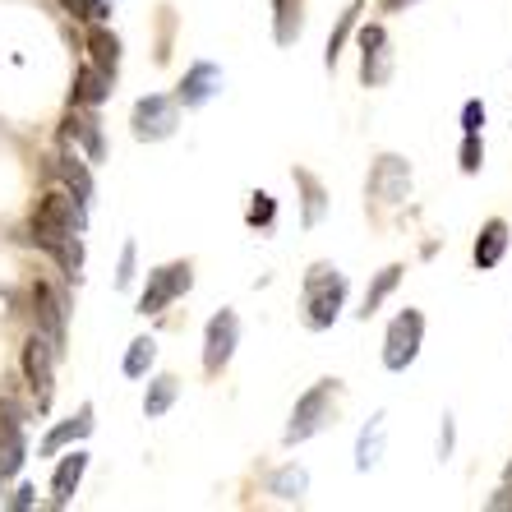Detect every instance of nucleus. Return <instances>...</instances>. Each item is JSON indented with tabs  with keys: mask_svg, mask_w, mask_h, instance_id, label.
<instances>
[{
	"mask_svg": "<svg viewBox=\"0 0 512 512\" xmlns=\"http://www.w3.org/2000/svg\"><path fill=\"white\" fill-rule=\"evenodd\" d=\"M346 310V273L337 263H314L310 273H305V291H300V319L310 333H323V328H333Z\"/></svg>",
	"mask_w": 512,
	"mask_h": 512,
	"instance_id": "obj_1",
	"label": "nucleus"
},
{
	"mask_svg": "<svg viewBox=\"0 0 512 512\" xmlns=\"http://www.w3.org/2000/svg\"><path fill=\"white\" fill-rule=\"evenodd\" d=\"M337 402H342V383H337V379H319V383H314L310 393L296 402V411H291V425H286V434H282L286 448H296V443L314 439V434H323V429L333 425Z\"/></svg>",
	"mask_w": 512,
	"mask_h": 512,
	"instance_id": "obj_2",
	"label": "nucleus"
},
{
	"mask_svg": "<svg viewBox=\"0 0 512 512\" xmlns=\"http://www.w3.org/2000/svg\"><path fill=\"white\" fill-rule=\"evenodd\" d=\"M420 346H425V314L406 305V310L388 323V333H383V370H393V374L411 370L420 356Z\"/></svg>",
	"mask_w": 512,
	"mask_h": 512,
	"instance_id": "obj_3",
	"label": "nucleus"
},
{
	"mask_svg": "<svg viewBox=\"0 0 512 512\" xmlns=\"http://www.w3.org/2000/svg\"><path fill=\"white\" fill-rule=\"evenodd\" d=\"M194 286V263H162V268H153L148 273V286H143L139 296V314L143 319H153V314H162L167 305H176L185 291Z\"/></svg>",
	"mask_w": 512,
	"mask_h": 512,
	"instance_id": "obj_4",
	"label": "nucleus"
},
{
	"mask_svg": "<svg viewBox=\"0 0 512 512\" xmlns=\"http://www.w3.org/2000/svg\"><path fill=\"white\" fill-rule=\"evenodd\" d=\"M130 125H134V139H143V143L171 139V134H176V125H180V102H176V97H162V93L139 97V102H134Z\"/></svg>",
	"mask_w": 512,
	"mask_h": 512,
	"instance_id": "obj_5",
	"label": "nucleus"
},
{
	"mask_svg": "<svg viewBox=\"0 0 512 512\" xmlns=\"http://www.w3.org/2000/svg\"><path fill=\"white\" fill-rule=\"evenodd\" d=\"M240 346V319L236 310H217L213 319H208V328H203V374H222L231 365V356H236Z\"/></svg>",
	"mask_w": 512,
	"mask_h": 512,
	"instance_id": "obj_6",
	"label": "nucleus"
},
{
	"mask_svg": "<svg viewBox=\"0 0 512 512\" xmlns=\"http://www.w3.org/2000/svg\"><path fill=\"white\" fill-rule=\"evenodd\" d=\"M365 190H370V199L388 203V208L406 203L411 199V162L397 153H379L370 167V180H365Z\"/></svg>",
	"mask_w": 512,
	"mask_h": 512,
	"instance_id": "obj_7",
	"label": "nucleus"
},
{
	"mask_svg": "<svg viewBox=\"0 0 512 512\" xmlns=\"http://www.w3.org/2000/svg\"><path fill=\"white\" fill-rule=\"evenodd\" d=\"M393 79V47H388V28L365 24L360 28V84L383 88Z\"/></svg>",
	"mask_w": 512,
	"mask_h": 512,
	"instance_id": "obj_8",
	"label": "nucleus"
},
{
	"mask_svg": "<svg viewBox=\"0 0 512 512\" xmlns=\"http://www.w3.org/2000/svg\"><path fill=\"white\" fill-rule=\"evenodd\" d=\"M28 457V443H24V411L0 397V480L19 476V466Z\"/></svg>",
	"mask_w": 512,
	"mask_h": 512,
	"instance_id": "obj_9",
	"label": "nucleus"
},
{
	"mask_svg": "<svg viewBox=\"0 0 512 512\" xmlns=\"http://www.w3.org/2000/svg\"><path fill=\"white\" fill-rule=\"evenodd\" d=\"M33 319L37 333L56 346V356L65 351V296L51 282H33Z\"/></svg>",
	"mask_w": 512,
	"mask_h": 512,
	"instance_id": "obj_10",
	"label": "nucleus"
},
{
	"mask_svg": "<svg viewBox=\"0 0 512 512\" xmlns=\"http://www.w3.org/2000/svg\"><path fill=\"white\" fill-rule=\"evenodd\" d=\"M217 93H222V70H217L213 60H194L176 88V102L185 111H199V107H208Z\"/></svg>",
	"mask_w": 512,
	"mask_h": 512,
	"instance_id": "obj_11",
	"label": "nucleus"
},
{
	"mask_svg": "<svg viewBox=\"0 0 512 512\" xmlns=\"http://www.w3.org/2000/svg\"><path fill=\"white\" fill-rule=\"evenodd\" d=\"M24 374L37 393V411H47L51 406V374H56V346H51L42 333L24 346Z\"/></svg>",
	"mask_w": 512,
	"mask_h": 512,
	"instance_id": "obj_12",
	"label": "nucleus"
},
{
	"mask_svg": "<svg viewBox=\"0 0 512 512\" xmlns=\"http://www.w3.org/2000/svg\"><path fill=\"white\" fill-rule=\"evenodd\" d=\"M291 180L300 185V227L314 231L323 217H328V203H333V199H328V190H323V180L314 176V171L296 167V171H291Z\"/></svg>",
	"mask_w": 512,
	"mask_h": 512,
	"instance_id": "obj_13",
	"label": "nucleus"
},
{
	"mask_svg": "<svg viewBox=\"0 0 512 512\" xmlns=\"http://www.w3.org/2000/svg\"><path fill=\"white\" fill-rule=\"evenodd\" d=\"M508 245H512L508 222H503V217H489L485 227H480V236H476V250H471V259H476L480 273H489V268H499L503 254H508Z\"/></svg>",
	"mask_w": 512,
	"mask_h": 512,
	"instance_id": "obj_14",
	"label": "nucleus"
},
{
	"mask_svg": "<svg viewBox=\"0 0 512 512\" xmlns=\"http://www.w3.org/2000/svg\"><path fill=\"white\" fill-rule=\"evenodd\" d=\"M84 471H88V453H84V448H74V453L60 457L56 476H51V503H56V508H65V503L79 494V485H84Z\"/></svg>",
	"mask_w": 512,
	"mask_h": 512,
	"instance_id": "obj_15",
	"label": "nucleus"
},
{
	"mask_svg": "<svg viewBox=\"0 0 512 512\" xmlns=\"http://www.w3.org/2000/svg\"><path fill=\"white\" fill-rule=\"evenodd\" d=\"M65 139L84 143L88 162H102V157H107V143H102V125H97L93 107H84V111L74 107V111H70V120H65Z\"/></svg>",
	"mask_w": 512,
	"mask_h": 512,
	"instance_id": "obj_16",
	"label": "nucleus"
},
{
	"mask_svg": "<svg viewBox=\"0 0 512 512\" xmlns=\"http://www.w3.org/2000/svg\"><path fill=\"white\" fill-rule=\"evenodd\" d=\"M111 97V74H102L88 60V65H79V74H74V88H70V102L74 107H102Z\"/></svg>",
	"mask_w": 512,
	"mask_h": 512,
	"instance_id": "obj_17",
	"label": "nucleus"
},
{
	"mask_svg": "<svg viewBox=\"0 0 512 512\" xmlns=\"http://www.w3.org/2000/svg\"><path fill=\"white\" fill-rule=\"evenodd\" d=\"M383 443H388V416L374 411L370 425L360 429V439H356V471H374L383 462Z\"/></svg>",
	"mask_w": 512,
	"mask_h": 512,
	"instance_id": "obj_18",
	"label": "nucleus"
},
{
	"mask_svg": "<svg viewBox=\"0 0 512 512\" xmlns=\"http://www.w3.org/2000/svg\"><path fill=\"white\" fill-rule=\"evenodd\" d=\"M305 33V0H273V42L296 47Z\"/></svg>",
	"mask_w": 512,
	"mask_h": 512,
	"instance_id": "obj_19",
	"label": "nucleus"
},
{
	"mask_svg": "<svg viewBox=\"0 0 512 512\" xmlns=\"http://www.w3.org/2000/svg\"><path fill=\"white\" fill-rule=\"evenodd\" d=\"M88 434H93V406H79V416L51 429L47 439H42V448H37V453H42V457H56L60 448H70V443L88 439Z\"/></svg>",
	"mask_w": 512,
	"mask_h": 512,
	"instance_id": "obj_20",
	"label": "nucleus"
},
{
	"mask_svg": "<svg viewBox=\"0 0 512 512\" xmlns=\"http://www.w3.org/2000/svg\"><path fill=\"white\" fill-rule=\"evenodd\" d=\"M360 14H365V0H351V5L337 14V28L328 33V47H323V65H328V70H337V60H342V51H346V42H351V33H356Z\"/></svg>",
	"mask_w": 512,
	"mask_h": 512,
	"instance_id": "obj_21",
	"label": "nucleus"
},
{
	"mask_svg": "<svg viewBox=\"0 0 512 512\" xmlns=\"http://www.w3.org/2000/svg\"><path fill=\"white\" fill-rule=\"evenodd\" d=\"M402 273H406L402 263H388V268H379V273H374V282L365 286V300H360V319H374V314L383 310V300L402 286Z\"/></svg>",
	"mask_w": 512,
	"mask_h": 512,
	"instance_id": "obj_22",
	"label": "nucleus"
},
{
	"mask_svg": "<svg viewBox=\"0 0 512 512\" xmlns=\"http://www.w3.org/2000/svg\"><path fill=\"white\" fill-rule=\"evenodd\" d=\"M268 494H273V499H282V503H300L305 499V494H310V471H305V466H282V471H273V476H268Z\"/></svg>",
	"mask_w": 512,
	"mask_h": 512,
	"instance_id": "obj_23",
	"label": "nucleus"
},
{
	"mask_svg": "<svg viewBox=\"0 0 512 512\" xmlns=\"http://www.w3.org/2000/svg\"><path fill=\"white\" fill-rule=\"evenodd\" d=\"M88 56H93L97 70L116 79V70H120V37L111 33L107 24H93V33H88Z\"/></svg>",
	"mask_w": 512,
	"mask_h": 512,
	"instance_id": "obj_24",
	"label": "nucleus"
},
{
	"mask_svg": "<svg viewBox=\"0 0 512 512\" xmlns=\"http://www.w3.org/2000/svg\"><path fill=\"white\" fill-rule=\"evenodd\" d=\"M180 397V379L176 374H157L153 383H148V397H143V416L148 420H162L171 411V402Z\"/></svg>",
	"mask_w": 512,
	"mask_h": 512,
	"instance_id": "obj_25",
	"label": "nucleus"
},
{
	"mask_svg": "<svg viewBox=\"0 0 512 512\" xmlns=\"http://www.w3.org/2000/svg\"><path fill=\"white\" fill-rule=\"evenodd\" d=\"M56 171H60V180H65V185H70V194H74V203H79V208H88V203H93V176H88V167L84 162H79V157H60L56 162Z\"/></svg>",
	"mask_w": 512,
	"mask_h": 512,
	"instance_id": "obj_26",
	"label": "nucleus"
},
{
	"mask_svg": "<svg viewBox=\"0 0 512 512\" xmlns=\"http://www.w3.org/2000/svg\"><path fill=\"white\" fill-rule=\"evenodd\" d=\"M153 360H157V342H153V337H134L130 351H125V374H130V379H143V374L153 370Z\"/></svg>",
	"mask_w": 512,
	"mask_h": 512,
	"instance_id": "obj_27",
	"label": "nucleus"
},
{
	"mask_svg": "<svg viewBox=\"0 0 512 512\" xmlns=\"http://www.w3.org/2000/svg\"><path fill=\"white\" fill-rule=\"evenodd\" d=\"M60 5H65V10L74 14V19H79V24H107L111 19V5L107 0H60Z\"/></svg>",
	"mask_w": 512,
	"mask_h": 512,
	"instance_id": "obj_28",
	"label": "nucleus"
},
{
	"mask_svg": "<svg viewBox=\"0 0 512 512\" xmlns=\"http://www.w3.org/2000/svg\"><path fill=\"white\" fill-rule=\"evenodd\" d=\"M457 167H462L466 176H476V171L485 167V139H480V134H462V148H457Z\"/></svg>",
	"mask_w": 512,
	"mask_h": 512,
	"instance_id": "obj_29",
	"label": "nucleus"
},
{
	"mask_svg": "<svg viewBox=\"0 0 512 512\" xmlns=\"http://www.w3.org/2000/svg\"><path fill=\"white\" fill-rule=\"evenodd\" d=\"M273 217H277L273 194H268V190L250 194V213H245V222H250V227H273Z\"/></svg>",
	"mask_w": 512,
	"mask_h": 512,
	"instance_id": "obj_30",
	"label": "nucleus"
},
{
	"mask_svg": "<svg viewBox=\"0 0 512 512\" xmlns=\"http://www.w3.org/2000/svg\"><path fill=\"white\" fill-rule=\"evenodd\" d=\"M485 120H489L485 102H480V97H471V102L462 107V134H480V130H485Z\"/></svg>",
	"mask_w": 512,
	"mask_h": 512,
	"instance_id": "obj_31",
	"label": "nucleus"
},
{
	"mask_svg": "<svg viewBox=\"0 0 512 512\" xmlns=\"http://www.w3.org/2000/svg\"><path fill=\"white\" fill-rule=\"evenodd\" d=\"M453 443H457V420H453V411H443V429H439V462H448V457H453Z\"/></svg>",
	"mask_w": 512,
	"mask_h": 512,
	"instance_id": "obj_32",
	"label": "nucleus"
},
{
	"mask_svg": "<svg viewBox=\"0 0 512 512\" xmlns=\"http://www.w3.org/2000/svg\"><path fill=\"white\" fill-rule=\"evenodd\" d=\"M134 282V240H125L120 250V273H116V286H130Z\"/></svg>",
	"mask_w": 512,
	"mask_h": 512,
	"instance_id": "obj_33",
	"label": "nucleus"
},
{
	"mask_svg": "<svg viewBox=\"0 0 512 512\" xmlns=\"http://www.w3.org/2000/svg\"><path fill=\"white\" fill-rule=\"evenodd\" d=\"M489 508H512V471H503L499 494H489Z\"/></svg>",
	"mask_w": 512,
	"mask_h": 512,
	"instance_id": "obj_34",
	"label": "nucleus"
},
{
	"mask_svg": "<svg viewBox=\"0 0 512 512\" xmlns=\"http://www.w3.org/2000/svg\"><path fill=\"white\" fill-rule=\"evenodd\" d=\"M411 5H420V0H383V14H406Z\"/></svg>",
	"mask_w": 512,
	"mask_h": 512,
	"instance_id": "obj_35",
	"label": "nucleus"
},
{
	"mask_svg": "<svg viewBox=\"0 0 512 512\" xmlns=\"http://www.w3.org/2000/svg\"><path fill=\"white\" fill-rule=\"evenodd\" d=\"M14 508H33V489H19V494H14Z\"/></svg>",
	"mask_w": 512,
	"mask_h": 512,
	"instance_id": "obj_36",
	"label": "nucleus"
}]
</instances>
